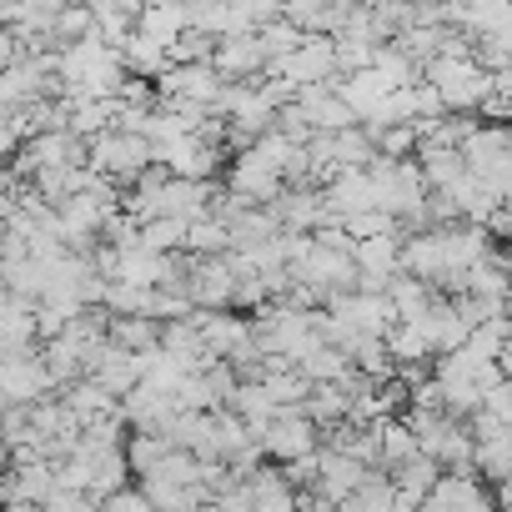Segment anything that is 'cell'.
Here are the masks:
<instances>
[{"label": "cell", "mask_w": 512, "mask_h": 512, "mask_svg": "<svg viewBox=\"0 0 512 512\" xmlns=\"http://www.w3.org/2000/svg\"><path fill=\"white\" fill-rule=\"evenodd\" d=\"M86 166L111 176V181H136L141 166H151V141L141 131H121V126H106L86 141Z\"/></svg>", "instance_id": "6da1fadb"}, {"label": "cell", "mask_w": 512, "mask_h": 512, "mask_svg": "<svg viewBox=\"0 0 512 512\" xmlns=\"http://www.w3.org/2000/svg\"><path fill=\"white\" fill-rule=\"evenodd\" d=\"M372 146H377V156H412V146H417V131H412V121H397V126H382V131H372Z\"/></svg>", "instance_id": "e0dca14e"}, {"label": "cell", "mask_w": 512, "mask_h": 512, "mask_svg": "<svg viewBox=\"0 0 512 512\" xmlns=\"http://www.w3.org/2000/svg\"><path fill=\"white\" fill-rule=\"evenodd\" d=\"M337 507H347V512H392V477H387L382 467H367L362 482H357Z\"/></svg>", "instance_id": "4fadbf2b"}, {"label": "cell", "mask_w": 512, "mask_h": 512, "mask_svg": "<svg viewBox=\"0 0 512 512\" xmlns=\"http://www.w3.org/2000/svg\"><path fill=\"white\" fill-rule=\"evenodd\" d=\"M116 56H121V66H126L131 76H146V81H151V76H156V71L166 66V46H161L156 36L136 31V26L126 31V41L116 46Z\"/></svg>", "instance_id": "9c48e42d"}, {"label": "cell", "mask_w": 512, "mask_h": 512, "mask_svg": "<svg viewBox=\"0 0 512 512\" xmlns=\"http://www.w3.org/2000/svg\"><path fill=\"white\" fill-rule=\"evenodd\" d=\"M317 437H322V427H317L302 407H277V412L267 417V427L256 432V442H262V457H267V462H292V457L312 452Z\"/></svg>", "instance_id": "7a4b0ae2"}, {"label": "cell", "mask_w": 512, "mask_h": 512, "mask_svg": "<svg viewBox=\"0 0 512 512\" xmlns=\"http://www.w3.org/2000/svg\"><path fill=\"white\" fill-rule=\"evenodd\" d=\"M11 201H16V176H11V166L0 161V216L11 211Z\"/></svg>", "instance_id": "ffe728a7"}, {"label": "cell", "mask_w": 512, "mask_h": 512, "mask_svg": "<svg viewBox=\"0 0 512 512\" xmlns=\"http://www.w3.org/2000/svg\"><path fill=\"white\" fill-rule=\"evenodd\" d=\"M46 392H56V382H51L46 362L36 357V347H26V352L0 362V407H11V402L26 407V402H36Z\"/></svg>", "instance_id": "277c9868"}, {"label": "cell", "mask_w": 512, "mask_h": 512, "mask_svg": "<svg viewBox=\"0 0 512 512\" xmlns=\"http://www.w3.org/2000/svg\"><path fill=\"white\" fill-rule=\"evenodd\" d=\"M272 126H277L287 141H307V136H312V121H307V111H302L297 101L277 106V111H272Z\"/></svg>", "instance_id": "ac0fdd59"}, {"label": "cell", "mask_w": 512, "mask_h": 512, "mask_svg": "<svg viewBox=\"0 0 512 512\" xmlns=\"http://www.w3.org/2000/svg\"><path fill=\"white\" fill-rule=\"evenodd\" d=\"M246 492H251V507L256 512H292L297 507V487L287 482L282 462H256L246 472Z\"/></svg>", "instance_id": "8992f818"}, {"label": "cell", "mask_w": 512, "mask_h": 512, "mask_svg": "<svg viewBox=\"0 0 512 512\" xmlns=\"http://www.w3.org/2000/svg\"><path fill=\"white\" fill-rule=\"evenodd\" d=\"M427 512H497L492 507V482H482L472 467L467 472H437V482L422 492Z\"/></svg>", "instance_id": "3957f363"}, {"label": "cell", "mask_w": 512, "mask_h": 512, "mask_svg": "<svg viewBox=\"0 0 512 512\" xmlns=\"http://www.w3.org/2000/svg\"><path fill=\"white\" fill-rule=\"evenodd\" d=\"M307 382H342L347 372H352V362H347V352L342 347H332V342H312L297 362H292Z\"/></svg>", "instance_id": "8fae6325"}, {"label": "cell", "mask_w": 512, "mask_h": 512, "mask_svg": "<svg viewBox=\"0 0 512 512\" xmlns=\"http://www.w3.org/2000/svg\"><path fill=\"white\" fill-rule=\"evenodd\" d=\"M256 41H262V51H267V56H287V51L302 41V31H297L292 21L272 16V21H262V26H256Z\"/></svg>", "instance_id": "2e32d148"}, {"label": "cell", "mask_w": 512, "mask_h": 512, "mask_svg": "<svg viewBox=\"0 0 512 512\" xmlns=\"http://www.w3.org/2000/svg\"><path fill=\"white\" fill-rule=\"evenodd\" d=\"M106 337L126 352H141V347H156L161 337V322L156 317H141V312H106Z\"/></svg>", "instance_id": "30bf717a"}, {"label": "cell", "mask_w": 512, "mask_h": 512, "mask_svg": "<svg viewBox=\"0 0 512 512\" xmlns=\"http://www.w3.org/2000/svg\"><path fill=\"white\" fill-rule=\"evenodd\" d=\"M397 231H377V236H357L352 241V262H357V272H382V277H392L397 272Z\"/></svg>", "instance_id": "7c38bea8"}, {"label": "cell", "mask_w": 512, "mask_h": 512, "mask_svg": "<svg viewBox=\"0 0 512 512\" xmlns=\"http://www.w3.org/2000/svg\"><path fill=\"white\" fill-rule=\"evenodd\" d=\"M372 71H377L387 86H412V81H422V66H417L412 56H402L392 41H377V46H372Z\"/></svg>", "instance_id": "9a60e30c"}, {"label": "cell", "mask_w": 512, "mask_h": 512, "mask_svg": "<svg viewBox=\"0 0 512 512\" xmlns=\"http://www.w3.org/2000/svg\"><path fill=\"white\" fill-rule=\"evenodd\" d=\"M417 171L427 186H447L452 176H462V151L457 146H432V141H417Z\"/></svg>", "instance_id": "5bb4252c"}, {"label": "cell", "mask_w": 512, "mask_h": 512, "mask_svg": "<svg viewBox=\"0 0 512 512\" xmlns=\"http://www.w3.org/2000/svg\"><path fill=\"white\" fill-rule=\"evenodd\" d=\"M16 56H21V46H16V36H11L6 26H0V71H6V66L16 61Z\"/></svg>", "instance_id": "44dd1931"}, {"label": "cell", "mask_w": 512, "mask_h": 512, "mask_svg": "<svg viewBox=\"0 0 512 512\" xmlns=\"http://www.w3.org/2000/svg\"><path fill=\"white\" fill-rule=\"evenodd\" d=\"M472 467L482 482L512 477V427H492V432L472 437Z\"/></svg>", "instance_id": "52a82bcc"}, {"label": "cell", "mask_w": 512, "mask_h": 512, "mask_svg": "<svg viewBox=\"0 0 512 512\" xmlns=\"http://www.w3.org/2000/svg\"><path fill=\"white\" fill-rule=\"evenodd\" d=\"M61 6H66V0H31V11H36V16H56Z\"/></svg>", "instance_id": "603a6c76"}, {"label": "cell", "mask_w": 512, "mask_h": 512, "mask_svg": "<svg viewBox=\"0 0 512 512\" xmlns=\"http://www.w3.org/2000/svg\"><path fill=\"white\" fill-rule=\"evenodd\" d=\"M101 507H111V512H151V497H146L141 487L121 482L116 492H106V497H101Z\"/></svg>", "instance_id": "d6986e66"}, {"label": "cell", "mask_w": 512, "mask_h": 512, "mask_svg": "<svg viewBox=\"0 0 512 512\" xmlns=\"http://www.w3.org/2000/svg\"><path fill=\"white\" fill-rule=\"evenodd\" d=\"M91 11H141V0H81Z\"/></svg>", "instance_id": "7402d4cb"}, {"label": "cell", "mask_w": 512, "mask_h": 512, "mask_svg": "<svg viewBox=\"0 0 512 512\" xmlns=\"http://www.w3.org/2000/svg\"><path fill=\"white\" fill-rule=\"evenodd\" d=\"M342 6H352V0H342Z\"/></svg>", "instance_id": "d4e9b609"}, {"label": "cell", "mask_w": 512, "mask_h": 512, "mask_svg": "<svg viewBox=\"0 0 512 512\" xmlns=\"http://www.w3.org/2000/svg\"><path fill=\"white\" fill-rule=\"evenodd\" d=\"M206 61L221 81H256L262 66H267V51H262V41H256V31H241V36H216Z\"/></svg>", "instance_id": "5b68a950"}, {"label": "cell", "mask_w": 512, "mask_h": 512, "mask_svg": "<svg viewBox=\"0 0 512 512\" xmlns=\"http://www.w3.org/2000/svg\"><path fill=\"white\" fill-rule=\"evenodd\" d=\"M186 6H211V0H186Z\"/></svg>", "instance_id": "cb8c5ba5"}, {"label": "cell", "mask_w": 512, "mask_h": 512, "mask_svg": "<svg viewBox=\"0 0 512 512\" xmlns=\"http://www.w3.org/2000/svg\"><path fill=\"white\" fill-rule=\"evenodd\" d=\"M302 412H307L317 427L347 422V417H352V392H347L342 382H312L307 397H302Z\"/></svg>", "instance_id": "ba28073f"}]
</instances>
